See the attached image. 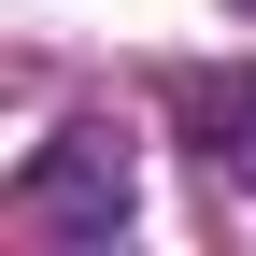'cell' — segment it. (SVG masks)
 <instances>
[{"label": "cell", "instance_id": "1", "mask_svg": "<svg viewBox=\"0 0 256 256\" xmlns=\"http://www.w3.org/2000/svg\"><path fill=\"white\" fill-rule=\"evenodd\" d=\"M28 214H43L57 242H100V228H128V156L100 142V128H72V142L28 171Z\"/></svg>", "mask_w": 256, "mask_h": 256}, {"label": "cell", "instance_id": "2", "mask_svg": "<svg viewBox=\"0 0 256 256\" xmlns=\"http://www.w3.org/2000/svg\"><path fill=\"white\" fill-rule=\"evenodd\" d=\"M185 128H200V156L228 185H256V72H228V86H185Z\"/></svg>", "mask_w": 256, "mask_h": 256}, {"label": "cell", "instance_id": "3", "mask_svg": "<svg viewBox=\"0 0 256 256\" xmlns=\"http://www.w3.org/2000/svg\"><path fill=\"white\" fill-rule=\"evenodd\" d=\"M242 14H256V0H242Z\"/></svg>", "mask_w": 256, "mask_h": 256}]
</instances>
